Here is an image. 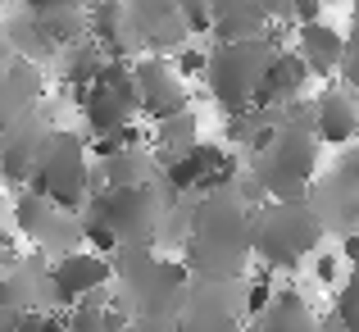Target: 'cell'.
<instances>
[{
	"mask_svg": "<svg viewBox=\"0 0 359 332\" xmlns=\"http://www.w3.org/2000/svg\"><path fill=\"white\" fill-rule=\"evenodd\" d=\"M318 237H323V223L305 201H269L250 214V251L269 269H296L309 251H318Z\"/></svg>",
	"mask_w": 359,
	"mask_h": 332,
	"instance_id": "cell-1",
	"label": "cell"
},
{
	"mask_svg": "<svg viewBox=\"0 0 359 332\" xmlns=\"http://www.w3.org/2000/svg\"><path fill=\"white\" fill-rule=\"evenodd\" d=\"M282 51V36L269 27V36L259 41H237V46H214L210 51V69H205V82H210V96L223 105V114H245L255 109V91H259V78L269 69V60Z\"/></svg>",
	"mask_w": 359,
	"mask_h": 332,
	"instance_id": "cell-2",
	"label": "cell"
},
{
	"mask_svg": "<svg viewBox=\"0 0 359 332\" xmlns=\"http://www.w3.org/2000/svg\"><path fill=\"white\" fill-rule=\"evenodd\" d=\"M155 219L159 205L150 187H128V192H105L91 205L87 237L105 251H150L155 241Z\"/></svg>",
	"mask_w": 359,
	"mask_h": 332,
	"instance_id": "cell-3",
	"label": "cell"
},
{
	"mask_svg": "<svg viewBox=\"0 0 359 332\" xmlns=\"http://www.w3.org/2000/svg\"><path fill=\"white\" fill-rule=\"evenodd\" d=\"M314 168H318V137L309 128L282 123L278 137H273L269 150H264L259 168H255V178H259V187H264L269 201L291 205V201H305Z\"/></svg>",
	"mask_w": 359,
	"mask_h": 332,
	"instance_id": "cell-4",
	"label": "cell"
},
{
	"mask_svg": "<svg viewBox=\"0 0 359 332\" xmlns=\"http://www.w3.org/2000/svg\"><path fill=\"white\" fill-rule=\"evenodd\" d=\"M87 141L73 137V132H46L41 141V155H36V168H32V196L50 201L60 214L78 210L87 201Z\"/></svg>",
	"mask_w": 359,
	"mask_h": 332,
	"instance_id": "cell-5",
	"label": "cell"
},
{
	"mask_svg": "<svg viewBox=\"0 0 359 332\" xmlns=\"http://www.w3.org/2000/svg\"><path fill=\"white\" fill-rule=\"evenodd\" d=\"M237 178H241L237 159H232L223 146H210V141H196L187 155H177L173 164H168V182H173V192L219 196V192H232Z\"/></svg>",
	"mask_w": 359,
	"mask_h": 332,
	"instance_id": "cell-6",
	"label": "cell"
},
{
	"mask_svg": "<svg viewBox=\"0 0 359 332\" xmlns=\"http://www.w3.org/2000/svg\"><path fill=\"white\" fill-rule=\"evenodd\" d=\"M109 278H114V264L100 251H64L60 260L50 264V273H46L55 300H60V305H73V310H78L91 291H105Z\"/></svg>",
	"mask_w": 359,
	"mask_h": 332,
	"instance_id": "cell-7",
	"label": "cell"
},
{
	"mask_svg": "<svg viewBox=\"0 0 359 332\" xmlns=\"http://www.w3.org/2000/svg\"><path fill=\"white\" fill-rule=\"evenodd\" d=\"M132 82H137V105L141 114H150L155 123L164 119H177L187 114V82L173 73V64L159 60V55H146V60L132 64Z\"/></svg>",
	"mask_w": 359,
	"mask_h": 332,
	"instance_id": "cell-8",
	"label": "cell"
},
{
	"mask_svg": "<svg viewBox=\"0 0 359 332\" xmlns=\"http://www.w3.org/2000/svg\"><path fill=\"white\" fill-rule=\"evenodd\" d=\"M305 82H309V69L300 64L296 51H287V46H282V51L269 60L264 78H259L255 109H287V105H296L300 91H305Z\"/></svg>",
	"mask_w": 359,
	"mask_h": 332,
	"instance_id": "cell-9",
	"label": "cell"
},
{
	"mask_svg": "<svg viewBox=\"0 0 359 332\" xmlns=\"http://www.w3.org/2000/svg\"><path fill=\"white\" fill-rule=\"evenodd\" d=\"M314 137L323 146H346L359 137V100L341 87H327L314 100Z\"/></svg>",
	"mask_w": 359,
	"mask_h": 332,
	"instance_id": "cell-10",
	"label": "cell"
},
{
	"mask_svg": "<svg viewBox=\"0 0 359 332\" xmlns=\"http://www.w3.org/2000/svg\"><path fill=\"white\" fill-rule=\"evenodd\" d=\"M36 91H41V73H36L32 60H18L0 69V137L23 123V109L32 105Z\"/></svg>",
	"mask_w": 359,
	"mask_h": 332,
	"instance_id": "cell-11",
	"label": "cell"
},
{
	"mask_svg": "<svg viewBox=\"0 0 359 332\" xmlns=\"http://www.w3.org/2000/svg\"><path fill=\"white\" fill-rule=\"evenodd\" d=\"M296 55L309 69V78H332L341 73V55H346V36L327 23H309L296 27Z\"/></svg>",
	"mask_w": 359,
	"mask_h": 332,
	"instance_id": "cell-12",
	"label": "cell"
},
{
	"mask_svg": "<svg viewBox=\"0 0 359 332\" xmlns=\"http://www.w3.org/2000/svg\"><path fill=\"white\" fill-rule=\"evenodd\" d=\"M214 9V27L210 32L219 36V46H237V41H259L269 36V5H237V0H223V5H210Z\"/></svg>",
	"mask_w": 359,
	"mask_h": 332,
	"instance_id": "cell-13",
	"label": "cell"
},
{
	"mask_svg": "<svg viewBox=\"0 0 359 332\" xmlns=\"http://www.w3.org/2000/svg\"><path fill=\"white\" fill-rule=\"evenodd\" d=\"M41 141H46V132H36V128L5 132V137H0V178H5V182H32Z\"/></svg>",
	"mask_w": 359,
	"mask_h": 332,
	"instance_id": "cell-14",
	"label": "cell"
},
{
	"mask_svg": "<svg viewBox=\"0 0 359 332\" xmlns=\"http://www.w3.org/2000/svg\"><path fill=\"white\" fill-rule=\"evenodd\" d=\"M259 332H318V324L296 291H278L273 305L259 314Z\"/></svg>",
	"mask_w": 359,
	"mask_h": 332,
	"instance_id": "cell-15",
	"label": "cell"
},
{
	"mask_svg": "<svg viewBox=\"0 0 359 332\" xmlns=\"http://www.w3.org/2000/svg\"><path fill=\"white\" fill-rule=\"evenodd\" d=\"M177 332H237V314L223 305V296H196L177 319Z\"/></svg>",
	"mask_w": 359,
	"mask_h": 332,
	"instance_id": "cell-16",
	"label": "cell"
},
{
	"mask_svg": "<svg viewBox=\"0 0 359 332\" xmlns=\"http://www.w3.org/2000/svg\"><path fill=\"white\" fill-rule=\"evenodd\" d=\"M36 310V278L27 269H14L9 264L5 273H0V314L5 319H23Z\"/></svg>",
	"mask_w": 359,
	"mask_h": 332,
	"instance_id": "cell-17",
	"label": "cell"
},
{
	"mask_svg": "<svg viewBox=\"0 0 359 332\" xmlns=\"http://www.w3.org/2000/svg\"><path fill=\"white\" fill-rule=\"evenodd\" d=\"M146 146L164 150V155H168V164H173L177 155H187V150L196 146V114L187 109V114H177V119H164V123H155V137H150Z\"/></svg>",
	"mask_w": 359,
	"mask_h": 332,
	"instance_id": "cell-18",
	"label": "cell"
},
{
	"mask_svg": "<svg viewBox=\"0 0 359 332\" xmlns=\"http://www.w3.org/2000/svg\"><path fill=\"white\" fill-rule=\"evenodd\" d=\"M18 227H23L27 237H36V241H41V237H50L55 227H60V210H55L50 201H41V196L27 192L23 201H18Z\"/></svg>",
	"mask_w": 359,
	"mask_h": 332,
	"instance_id": "cell-19",
	"label": "cell"
},
{
	"mask_svg": "<svg viewBox=\"0 0 359 332\" xmlns=\"http://www.w3.org/2000/svg\"><path fill=\"white\" fill-rule=\"evenodd\" d=\"M100 69H105V55H100L96 46H82V51H73V55H69V69H64V82H69V87L78 91V96H87V91L96 87Z\"/></svg>",
	"mask_w": 359,
	"mask_h": 332,
	"instance_id": "cell-20",
	"label": "cell"
},
{
	"mask_svg": "<svg viewBox=\"0 0 359 332\" xmlns=\"http://www.w3.org/2000/svg\"><path fill=\"white\" fill-rule=\"evenodd\" d=\"M337 328L341 332H359V269H351V278L337 291Z\"/></svg>",
	"mask_w": 359,
	"mask_h": 332,
	"instance_id": "cell-21",
	"label": "cell"
},
{
	"mask_svg": "<svg viewBox=\"0 0 359 332\" xmlns=\"http://www.w3.org/2000/svg\"><path fill=\"white\" fill-rule=\"evenodd\" d=\"M341 78H346V91H359V9H355V27H351V36H346Z\"/></svg>",
	"mask_w": 359,
	"mask_h": 332,
	"instance_id": "cell-22",
	"label": "cell"
},
{
	"mask_svg": "<svg viewBox=\"0 0 359 332\" xmlns=\"http://www.w3.org/2000/svg\"><path fill=\"white\" fill-rule=\"evenodd\" d=\"M177 18H182L187 36H191V32H210V27H214V9H210V5H196V0L177 5Z\"/></svg>",
	"mask_w": 359,
	"mask_h": 332,
	"instance_id": "cell-23",
	"label": "cell"
},
{
	"mask_svg": "<svg viewBox=\"0 0 359 332\" xmlns=\"http://www.w3.org/2000/svg\"><path fill=\"white\" fill-rule=\"evenodd\" d=\"M273 296H278V291H273V282H269V278H255L250 287H245V305H241V310H245L250 319H259L264 310L273 305Z\"/></svg>",
	"mask_w": 359,
	"mask_h": 332,
	"instance_id": "cell-24",
	"label": "cell"
},
{
	"mask_svg": "<svg viewBox=\"0 0 359 332\" xmlns=\"http://www.w3.org/2000/svg\"><path fill=\"white\" fill-rule=\"evenodd\" d=\"M205 69H210V55H205V51H187V46H182V51H177V60H173V73H177V78H205Z\"/></svg>",
	"mask_w": 359,
	"mask_h": 332,
	"instance_id": "cell-25",
	"label": "cell"
},
{
	"mask_svg": "<svg viewBox=\"0 0 359 332\" xmlns=\"http://www.w3.org/2000/svg\"><path fill=\"white\" fill-rule=\"evenodd\" d=\"M64 328H69V332H109V328H105V319H100L96 310H82V305L73 310L69 319H64Z\"/></svg>",
	"mask_w": 359,
	"mask_h": 332,
	"instance_id": "cell-26",
	"label": "cell"
},
{
	"mask_svg": "<svg viewBox=\"0 0 359 332\" xmlns=\"http://www.w3.org/2000/svg\"><path fill=\"white\" fill-rule=\"evenodd\" d=\"M291 23H300V27L323 23V5H318V0H300V5H291Z\"/></svg>",
	"mask_w": 359,
	"mask_h": 332,
	"instance_id": "cell-27",
	"label": "cell"
},
{
	"mask_svg": "<svg viewBox=\"0 0 359 332\" xmlns=\"http://www.w3.org/2000/svg\"><path fill=\"white\" fill-rule=\"evenodd\" d=\"M337 269H341V260H337V255H318V264H314L318 282H337Z\"/></svg>",
	"mask_w": 359,
	"mask_h": 332,
	"instance_id": "cell-28",
	"label": "cell"
},
{
	"mask_svg": "<svg viewBox=\"0 0 359 332\" xmlns=\"http://www.w3.org/2000/svg\"><path fill=\"white\" fill-rule=\"evenodd\" d=\"M341 260L351 264V269H359V232H351V237L341 241Z\"/></svg>",
	"mask_w": 359,
	"mask_h": 332,
	"instance_id": "cell-29",
	"label": "cell"
},
{
	"mask_svg": "<svg viewBox=\"0 0 359 332\" xmlns=\"http://www.w3.org/2000/svg\"><path fill=\"white\" fill-rule=\"evenodd\" d=\"M141 332H159V328H155V324H141Z\"/></svg>",
	"mask_w": 359,
	"mask_h": 332,
	"instance_id": "cell-30",
	"label": "cell"
},
{
	"mask_svg": "<svg viewBox=\"0 0 359 332\" xmlns=\"http://www.w3.org/2000/svg\"><path fill=\"white\" fill-rule=\"evenodd\" d=\"M0 332H14V324H9V328H0Z\"/></svg>",
	"mask_w": 359,
	"mask_h": 332,
	"instance_id": "cell-31",
	"label": "cell"
}]
</instances>
